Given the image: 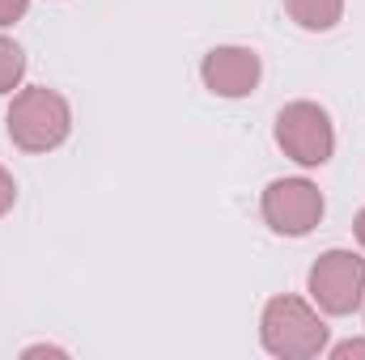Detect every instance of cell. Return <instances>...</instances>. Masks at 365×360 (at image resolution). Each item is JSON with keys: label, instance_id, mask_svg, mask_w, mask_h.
<instances>
[{"label": "cell", "instance_id": "cell-1", "mask_svg": "<svg viewBox=\"0 0 365 360\" xmlns=\"http://www.w3.org/2000/svg\"><path fill=\"white\" fill-rule=\"evenodd\" d=\"M68 127H73V110L68 102L47 85H34V90H21L9 106V140L26 153H47L56 144L68 140Z\"/></svg>", "mask_w": 365, "mask_h": 360}, {"label": "cell", "instance_id": "cell-2", "mask_svg": "<svg viewBox=\"0 0 365 360\" xmlns=\"http://www.w3.org/2000/svg\"><path fill=\"white\" fill-rule=\"evenodd\" d=\"M264 348L284 360L319 356L327 348V327L302 297H272L264 309Z\"/></svg>", "mask_w": 365, "mask_h": 360}, {"label": "cell", "instance_id": "cell-3", "mask_svg": "<svg viewBox=\"0 0 365 360\" xmlns=\"http://www.w3.org/2000/svg\"><path fill=\"white\" fill-rule=\"evenodd\" d=\"M276 144L297 166H323L336 149V132H331L327 110L314 102H289L276 115Z\"/></svg>", "mask_w": 365, "mask_h": 360}, {"label": "cell", "instance_id": "cell-4", "mask_svg": "<svg viewBox=\"0 0 365 360\" xmlns=\"http://www.w3.org/2000/svg\"><path fill=\"white\" fill-rule=\"evenodd\" d=\"M310 297L323 314H353L365 297V259L353 250H327L310 268Z\"/></svg>", "mask_w": 365, "mask_h": 360}, {"label": "cell", "instance_id": "cell-5", "mask_svg": "<svg viewBox=\"0 0 365 360\" xmlns=\"http://www.w3.org/2000/svg\"><path fill=\"white\" fill-rule=\"evenodd\" d=\"M264 221L284 238H302L323 221V195L306 179H280L264 191Z\"/></svg>", "mask_w": 365, "mask_h": 360}, {"label": "cell", "instance_id": "cell-6", "mask_svg": "<svg viewBox=\"0 0 365 360\" xmlns=\"http://www.w3.org/2000/svg\"><path fill=\"white\" fill-rule=\"evenodd\" d=\"M259 55L251 47H217L204 55L200 64V77L204 85L217 93V97H247V93L259 85Z\"/></svg>", "mask_w": 365, "mask_h": 360}, {"label": "cell", "instance_id": "cell-7", "mask_svg": "<svg viewBox=\"0 0 365 360\" xmlns=\"http://www.w3.org/2000/svg\"><path fill=\"white\" fill-rule=\"evenodd\" d=\"M284 13L302 30H331L344 13V0H284Z\"/></svg>", "mask_w": 365, "mask_h": 360}, {"label": "cell", "instance_id": "cell-8", "mask_svg": "<svg viewBox=\"0 0 365 360\" xmlns=\"http://www.w3.org/2000/svg\"><path fill=\"white\" fill-rule=\"evenodd\" d=\"M26 73V55L13 38H0V93H13Z\"/></svg>", "mask_w": 365, "mask_h": 360}, {"label": "cell", "instance_id": "cell-9", "mask_svg": "<svg viewBox=\"0 0 365 360\" xmlns=\"http://www.w3.org/2000/svg\"><path fill=\"white\" fill-rule=\"evenodd\" d=\"M13 199H17V186H13V174L9 170H0V216L13 208Z\"/></svg>", "mask_w": 365, "mask_h": 360}, {"label": "cell", "instance_id": "cell-10", "mask_svg": "<svg viewBox=\"0 0 365 360\" xmlns=\"http://www.w3.org/2000/svg\"><path fill=\"white\" fill-rule=\"evenodd\" d=\"M26 4H30V0H0V26L17 21V17L26 13Z\"/></svg>", "mask_w": 365, "mask_h": 360}, {"label": "cell", "instance_id": "cell-11", "mask_svg": "<svg viewBox=\"0 0 365 360\" xmlns=\"http://www.w3.org/2000/svg\"><path fill=\"white\" fill-rule=\"evenodd\" d=\"M331 356H336V360L365 356V339H344V344H336V348H331Z\"/></svg>", "mask_w": 365, "mask_h": 360}, {"label": "cell", "instance_id": "cell-12", "mask_svg": "<svg viewBox=\"0 0 365 360\" xmlns=\"http://www.w3.org/2000/svg\"><path fill=\"white\" fill-rule=\"evenodd\" d=\"M353 229H357V242H361V246H365V208H361V212H357V225H353Z\"/></svg>", "mask_w": 365, "mask_h": 360}]
</instances>
